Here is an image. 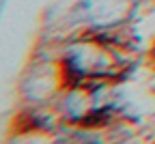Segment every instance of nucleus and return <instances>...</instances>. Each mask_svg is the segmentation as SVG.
<instances>
[{
    "mask_svg": "<svg viewBox=\"0 0 155 144\" xmlns=\"http://www.w3.org/2000/svg\"><path fill=\"white\" fill-rule=\"evenodd\" d=\"M136 0H86L84 9L88 17L99 26L119 24L131 13Z\"/></svg>",
    "mask_w": 155,
    "mask_h": 144,
    "instance_id": "1",
    "label": "nucleus"
}]
</instances>
